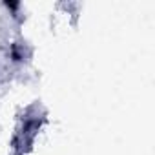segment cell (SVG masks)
I'll use <instances>...</instances> for the list:
<instances>
[{"label": "cell", "instance_id": "6da1fadb", "mask_svg": "<svg viewBox=\"0 0 155 155\" xmlns=\"http://www.w3.org/2000/svg\"><path fill=\"white\" fill-rule=\"evenodd\" d=\"M46 122H48V113L40 102L26 106L17 115V128L9 142L11 155H28L33 150L35 139Z\"/></svg>", "mask_w": 155, "mask_h": 155}, {"label": "cell", "instance_id": "7a4b0ae2", "mask_svg": "<svg viewBox=\"0 0 155 155\" xmlns=\"http://www.w3.org/2000/svg\"><path fill=\"white\" fill-rule=\"evenodd\" d=\"M33 57V48L18 38V40H13L8 44V49H6V58L9 60V64H15V66H20V64H28Z\"/></svg>", "mask_w": 155, "mask_h": 155}]
</instances>
